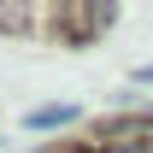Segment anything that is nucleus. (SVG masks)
I'll return each mask as SVG.
<instances>
[{
	"instance_id": "obj_2",
	"label": "nucleus",
	"mask_w": 153,
	"mask_h": 153,
	"mask_svg": "<svg viewBox=\"0 0 153 153\" xmlns=\"http://www.w3.org/2000/svg\"><path fill=\"white\" fill-rule=\"evenodd\" d=\"M71 118H76V106H36L30 130H53V124H71Z\"/></svg>"
},
{
	"instance_id": "obj_1",
	"label": "nucleus",
	"mask_w": 153,
	"mask_h": 153,
	"mask_svg": "<svg viewBox=\"0 0 153 153\" xmlns=\"http://www.w3.org/2000/svg\"><path fill=\"white\" fill-rule=\"evenodd\" d=\"M106 153H153L147 124H118V130H112V141H106Z\"/></svg>"
}]
</instances>
